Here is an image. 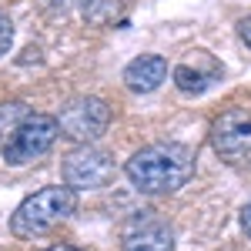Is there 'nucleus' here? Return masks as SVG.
<instances>
[{
  "label": "nucleus",
  "mask_w": 251,
  "mask_h": 251,
  "mask_svg": "<svg viewBox=\"0 0 251 251\" xmlns=\"http://www.w3.org/2000/svg\"><path fill=\"white\" fill-rule=\"evenodd\" d=\"M194 151L181 141H154L124 161V177L141 194H174L194 177Z\"/></svg>",
  "instance_id": "obj_1"
},
{
  "label": "nucleus",
  "mask_w": 251,
  "mask_h": 251,
  "mask_svg": "<svg viewBox=\"0 0 251 251\" xmlns=\"http://www.w3.org/2000/svg\"><path fill=\"white\" fill-rule=\"evenodd\" d=\"M144 218H134V225L124 231V251H174L171 225L151 218L154 211H141Z\"/></svg>",
  "instance_id": "obj_7"
},
{
  "label": "nucleus",
  "mask_w": 251,
  "mask_h": 251,
  "mask_svg": "<svg viewBox=\"0 0 251 251\" xmlns=\"http://www.w3.org/2000/svg\"><path fill=\"white\" fill-rule=\"evenodd\" d=\"M171 77H174V87H177L181 94H204V91L214 84V77H221V67L198 71V67H191V64H177Z\"/></svg>",
  "instance_id": "obj_9"
},
{
  "label": "nucleus",
  "mask_w": 251,
  "mask_h": 251,
  "mask_svg": "<svg viewBox=\"0 0 251 251\" xmlns=\"http://www.w3.org/2000/svg\"><path fill=\"white\" fill-rule=\"evenodd\" d=\"M238 37L251 47V17H241V20H238Z\"/></svg>",
  "instance_id": "obj_13"
},
{
  "label": "nucleus",
  "mask_w": 251,
  "mask_h": 251,
  "mask_svg": "<svg viewBox=\"0 0 251 251\" xmlns=\"http://www.w3.org/2000/svg\"><path fill=\"white\" fill-rule=\"evenodd\" d=\"M30 111H27V104L24 100H3L0 104V141H3V134L17 124L20 117H27Z\"/></svg>",
  "instance_id": "obj_11"
},
{
  "label": "nucleus",
  "mask_w": 251,
  "mask_h": 251,
  "mask_svg": "<svg viewBox=\"0 0 251 251\" xmlns=\"http://www.w3.org/2000/svg\"><path fill=\"white\" fill-rule=\"evenodd\" d=\"M168 80V60L161 54H141L124 67V84L134 94H151Z\"/></svg>",
  "instance_id": "obj_8"
},
{
  "label": "nucleus",
  "mask_w": 251,
  "mask_h": 251,
  "mask_svg": "<svg viewBox=\"0 0 251 251\" xmlns=\"http://www.w3.org/2000/svg\"><path fill=\"white\" fill-rule=\"evenodd\" d=\"M10 44H14V24H10V17L0 10V57L10 50Z\"/></svg>",
  "instance_id": "obj_12"
},
{
  "label": "nucleus",
  "mask_w": 251,
  "mask_h": 251,
  "mask_svg": "<svg viewBox=\"0 0 251 251\" xmlns=\"http://www.w3.org/2000/svg\"><path fill=\"white\" fill-rule=\"evenodd\" d=\"M114 154H107L104 148H94V144H77L60 164L64 184L74 191H100L114 181Z\"/></svg>",
  "instance_id": "obj_5"
},
{
  "label": "nucleus",
  "mask_w": 251,
  "mask_h": 251,
  "mask_svg": "<svg viewBox=\"0 0 251 251\" xmlns=\"http://www.w3.org/2000/svg\"><path fill=\"white\" fill-rule=\"evenodd\" d=\"M77 211V191L67 184H50L40 188L30 198H24L17 204V211L10 214V234L14 238H40L47 234L54 225H60L64 218Z\"/></svg>",
  "instance_id": "obj_2"
},
{
  "label": "nucleus",
  "mask_w": 251,
  "mask_h": 251,
  "mask_svg": "<svg viewBox=\"0 0 251 251\" xmlns=\"http://www.w3.org/2000/svg\"><path fill=\"white\" fill-rule=\"evenodd\" d=\"M241 228H245V234L251 238V204H245V208H241Z\"/></svg>",
  "instance_id": "obj_14"
},
{
  "label": "nucleus",
  "mask_w": 251,
  "mask_h": 251,
  "mask_svg": "<svg viewBox=\"0 0 251 251\" xmlns=\"http://www.w3.org/2000/svg\"><path fill=\"white\" fill-rule=\"evenodd\" d=\"M211 148L228 161H241L251 154V114L234 107L211 121Z\"/></svg>",
  "instance_id": "obj_6"
},
{
  "label": "nucleus",
  "mask_w": 251,
  "mask_h": 251,
  "mask_svg": "<svg viewBox=\"0 0 251 251\" xmlns=\"http://www.w3.org/2000/svg\"><path fill=\"white\" fill-rule=\"evenodd\" d=\"M44 251H84V248H74V245H50V248Z\"/></svg>",
  "instance_id": "obj_15"
},
{
  "label": "nucleus",
  "mask_w": 251,
  "mask_h": 251,
  "mask_svg": "<svg viewBox=\"0 0 251 251\" xmlns=\"http://www.w3.org/2000/svg\"><path fill=\"white\" fill-rule=\"evenodd\" d=\"M124 0H84V20L94 27H107L121 14Z\"/></svg>",
  "instance_id": "obj_10"
},
{
  "label": "nucleus",
  "mask_w": 251,
  "mask_h": 251,
  "mask_svg": "<svg viewBox=\"0 0 251 251\" xmlns=\"http://www.w3.org/2000/svg\"><path fill=\"white\" fill-rule=\"evenodd\" d=\"M60 134L74 144H94L97 137L111 127V104L97 94L71 97L57 114Z\"/></svg>",
  "instance_id": "obj_4"
},
{
  "label": "nucleus",
  "mask_w": 251,
  "mask_h": 251,
  "mask_svg": "<svg viewBox=\"0 0 251 251\" xmlns=\"http://www.w3.org/2000/svg\"><path fill=\"white\" fill-rule=\"evenodd\" d=\"M57 137H60V127L54 114H27L10 127V137L0 144V151H3L7 164L20 168V164H30V161L44 157L54 148Z\"/></svg>",
  "instance_id": "obj_3"
}]
</instances>
